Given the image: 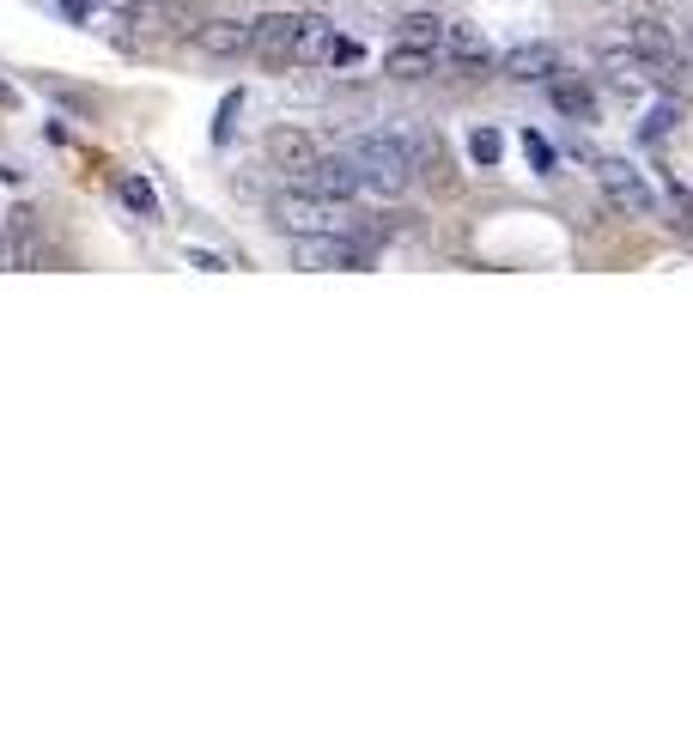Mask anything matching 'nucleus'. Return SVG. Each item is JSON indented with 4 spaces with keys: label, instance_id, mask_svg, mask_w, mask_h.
<instances>
[{
    "label": "nucleus",
    "instance_id": "obj_21",
    "mask_svg": "<svg viewBox=\"0 0 693 729\" xmlns=\"http://www.w3.org/2000/svg\"><path fill=\"white\" fill-rule=\"evenodd\" d=\"M238 110H243V91H231L225 110H220V122H213V140H231V128H238Z\"/></svg>",
    "mask_w": 693,
    "mask_h": 729
},
{
    "label": "nucleus",
    "instance_id": "obj_6",
    "mask_svg": "<svg viewBox=\"0 0 693 729\" xmlns=\"http://www.w3.org/2000/svg\"><path fill=\"white\" fill-rule=\"evenodd\" d=\"M299 31H304L299 12H262V19H250V56H262V61H292V49H299Z\"/></svg>",
    "mask_w": 693,
    "mask_h": 729
},
{
    "label": "nucleus",
    "instance_id": "obj_17",
    "mask_svg": "<svg viewBox=\"0 0 693 729\" xmlns=\"http://www.w3.org/2000/svg\"><path fill=\"white\" fill-rule=\"evenodd\" d=\"M523 152H530L535 177H554V171H560V152L548 147V134H535V128H530V134H523Z\"/></svg>",
    "mask_w": 693,
    "mask_h": 729
},
{
    "label": "nucleus",
    "instance_id": "obj_22",
    "mask_svg": "<svg viewBox=\"0 0 693 729\" xmlns=\"http://www.w3.org/2000/svg\"><path fill=\"white\" fill-rule=\"evenodd\" d=\"M183 256H189L195 268H225V256H208V250H183Z\"/></svg>",
    "mask_w": 693,
    "mask_h": 729
},
{
    "label": "nucleus",
    "instance_id": "obj_11",
    "mask_svg": "<svg viewBox=\"0 0 693 729\" xmlns=\"http://www.w3.org/2000/svg\"><path fill=\"white\" fill-rule=\"evenodd\" d=\"M195 43H201V56H250V19H213V24H201L195 31Z\"/></svg>",
    "mask_w": 693,
    "mask_h": 729
},
{
    "label": "nucleus",
    "instance_id": "obj_1",
    "mask_svg": "<svg viewBox=\"0 0 693 729\" xmlns=\"http://www.w3.org/2000/svg\"><path fill=\"white\" fill-rule=\"evenodd\" d=\"M346 159H353V171H359V189L383 194V201H402V194L414 189V147H408L402 134H359L353 147H346Z\"/></svg>",
    "mask_w": 693,
    "mask_h": 729
},
{
    "label": "nucleus",
    "instance_id": "obj_13",
    "mask_svg": "<svg viewBox=\"0 0 693 729\" xmlns=\"http://www.w3.org/2000/svg\"><path fill=\"white\" fill-rule=\"evenodd\" d=\"M554 110H560V116H572V122H590V116H596V98H590V86L554 80Z\"/></svg>",
    "mask_w": 693,
    "mask_h": 729
},
{
    "label": "nucleus",
    "instance_id": "obj_3",
    "mask_svg": "<svg viewBox=\"0 0 693 729\" xmlns=\"http://www.w3.org/2000/svg\"><path fill=\"white\" fill-rule=\"evenodd\" d=\"M292 262L299 268H323V273H341V268H365L353 238H335V231H311V238H292Z\"/></svg>",
    "mask_w": 693,
    "mask_h": 729
},
{
    "label": "nucleus",
    "instance_id": "obj_10",
    "mask_svg": "<svg viewBox=\"0 0 693 729\" xmlns=\"http://www.w3.org/2000/svg\"><path fill=\"white\" fill-rule=\"evenodd\" d=\"M444 43H451V61L469 80H481V73H493L499 61H493V49H486V37L481 31H469V24H444Z\"/></svg>",
    "mask_w": 693,
    "mask_h": 729
},
{
    "label": "nucleus",
    "instance_id": "obj_8",
    "mask_svg": "<svg viewBox=\"0 0 693 729\" xmlns=\"http://www.w3.org/2000/svg\"><path fill=\"white\" fill-rule=\"evenodd\" d=\"M262 152H268V164H274V171L299 177L304 164L317 159V134H311V128H299V122H280V128H268Z\"/></svg>",
    "mask_w": 693,
    "mask_h": 729
},
{
    "label": "nucleus",
    "instance_id": "obj_14",
    "mask_svg": "<svg viewBox=\"0 0 693 729\" xmlns=\"http://www.w3.org/2000/svg\"><path fill=\"white\" fill-rule=\"evenodd\" d=\"M395 31H402V43H439L444 37V19L439 12H402V19H395Z\"/></svg>",
    "mask_w": 693,
    "mask_h": 729
},
{
    "label": "nucleus",
    "instance_id": "obj_9",
    "mask_svg": "<svg viewBox=\"0 0 693 729\" xmlns=\"http://www.w3.org/2000/svg\"><path fill=\"white\" fill-rule=\"evenodd\" d=\"M626 49H633L645 68L682 61V56H675V37H670V24H663V19H633V24H626Z\"/></svg>",
    "mask_w": 693,
    "mask_h": 729
},
{
    "label": "nucleus",
    "instance_id": "obj_19",
    "mask_svg": "<svg viewBox=\"0 0 693 729\" xmlns=\"http://www.w3.org/2000/svg\"><path fill=\"white\" fill-rule=\"evenodd\" d=\"M122 194H128V207H134V213L159 219V201H152V189H147L140 177H122Z\"/></svg>",
    "mask_w": 693,
    "mask_h": 729
},
{
    "label": "nucleus",
    "instance_id": "obj_2",
    "mask_svg": "<svg viewBox=\"0 0 693 729\" xmlns=\"http://www.w3.org/2000/svg\"><path fill=\"white\" fill-rule=\"evenodd\" d=\"M596 182H602V194H609V207H621L626 219H651L657 213V189H651L626 159H596Z\"/></svg>",
    "mask_w": 693,
    "mask_h": 729
},
{
    "label": "nucleus",
    "instance_id": "obj_18",
    "mask_svg": "<svg viewBox=\"0 0 693 729\" xmlns=\"http://www.w3.org/2000/svg\"><path fill=\"white\" fill-rule=\"evenodd\" d=\"M134 24L140 31H171V7L164 0H134Z\"/></svg>",
    "mask_w": 693,
    "mask_h": 729
},
{
    "label": "nucleus",
    "instance_id": "obj_20",
    "mask_svg": "<svg viewBox=\"0 0 693 729\" xmlns=\"http://www.w3.org/2000/svg\"><path fill=\"white\" fill-rule=\"evenodd\" d=\"M670 207H675V226L693 238V189H682V182H670Z\"/></svg>",
    "mask_w": 693,
    "mask_h": 729
},
{
    "label": "nucleus",
    "instance_id": "obj_24",
    "mask_svg": "<svg viewBox=\"0 0 693 729\" xmlns=\"http://www.w3.org/2000/svg\"><path fill=\"white\" fill-rule=\"evenodd\" d=\"M7 262H12V256H7V243H0V268H7Z\"/></svg>",
    "mask_w": 693,
    "mask_h": 729
},
{
    "label": "nucleus",
    "instance_id": "obj_16",
    "mask_svg": "<svg viewBox=\"0 0 693 729\" xmlns=\"http://www.w3.org/2000/svg\"><path fill=\"white\" fill-rule=\"evenodd\" d=\"M469 159L474 164H499L505 159V134H499V128H474L469 134Z\"/></svg>",
    "mask_w": 693,
    "mask_h": 729
},
{
    "label": "nucleus",
    "instance_id": "obj_7",
    "mask_svg": "<svg viewBox=\"0 0 693 729\" xmlns=\"http://www.w3.org/2000/svg\"><path fill=\"white\" fill-rule=\"evenodd\" d=\"M499 73H505V80H518V86H542V80H554V73H560V43L535 37V43L505 49V56H499Z\"/></svg>",
    "mask_w": 693,
    "mask_h": 729
},
{
    "label": "nucleus",
    "instance_id": "obj_4",
    "mask_svg": "<svg viewBox=\"0 0 693 729\" xmlns=\"http://www.w3.org/2000/svg\"><path fill=\"white\" fill-rule=\"evenodd\" d=\"M274 219L292 231V238H311V231H341V201H317V194H287V201H274Z\"/></svg>",
    "mask_w": 693,
    "mask_h": 729
},
{
    "label": "nucleus",
    "instance_id": "obj_15",
    "mask_svg": "<svg viewBox=\"0 0 693 729\" xmlns=\"http://www.w3.org/2000/svg\"><path fill=\"white\" fill-rule=\"evenodd\" d=\"M675 122H682V98H663V103H651V110H645V128H639V134H645V140H663Z\"/></svg>",
    "mask_w": 693,
    "mask_h": 729
},
{
    "label": "nucleus",
    "instance_id": "obj_23",
    "mask_svg": "<svg viewBox=\"0 0 693 729\" xmlns=\"http://www.w3.org/2000/svg\"><path fill=\"white\" fill-rule=\"evenodd\" d=\"M0 110H19V91H12L7 80H0Z\"/></svg>",
    "mask_w": 693,
    "mask_h": 729
},
{
    "label": "nucleus",
    "instance_id": "obj_5",
    "mask_svg": "<svg viewBox=\"0 0 693 729\" xmlns=\"http://www.w3.org/2000/svg\"><path fill=\"white\" fill-rule=\"evenodd\" d=\"M292 182H299L304 194H317V201H341V207L359 194V171H353V159H323V152H317V159L304 164V171L292 177Z\"/></svg>",
    "mask_w": 693,
    "mask_h": 729
},
{
    "label": "nucleus",
    "instance_id": "obj_12",
    "mask_svg": "<svg viewBox=\"0 0 693 729\" xmlns=\"http://www.w3.org/2000/svg\"><path fill=\"white\" fill-rule=\"evenodd\" d=\"M432 49L426 43H402V49H390V61H383V68H390V80H432Z\"/></svg>",
    "mask_w": 693,
    "mask_h": 729
}]
</instances>
